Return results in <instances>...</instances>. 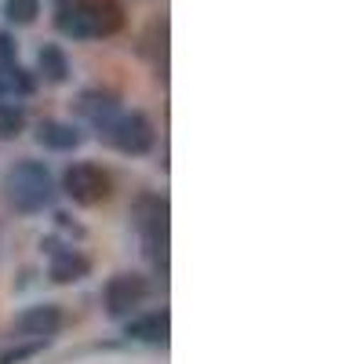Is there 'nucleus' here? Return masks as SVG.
Returning a JSON list of instances; mask_svg holds the SVG:
<instances>
[{
    "label": "nucleus",
    "instance_id": "nucleus-13",
    "mask_svg": "<svg viewBox=\"0 0 364 364\" xmlns=\"http://www.w3.org/2000/svg\"><path fill=\"white\" fill-rule=\"evenodd\" d=\"M26 128V113L15 102H0V139H15Z\"/></svg>",
    "mask_w": 364,
    "mask_h": 364
},
{
    "label": "nucleus",
    "instance_id": "nucleus-3",
    "mask_svg": "<svg viewBox=\"0 0 364 364\" xmlns=\"http://www.w3.org/2000/svg\"><path fill=\"white\" fill-rule=\"evenodd\" d=\"M63 190L66 197H73L77 204H102L113 193V178L109 171H102L99 164H73L63 175Z\"/></svg>",
    "mask_w": 364,
    "mask_h": 364
},
{
    "label": "nucleus",
    "instance_id": "nucleus-9",
    "mask_svg": "<svg viewBox=\"0 0 364 364\" xmlns=\"http://www.w3.org/2000/svg\"><path fill=\"white\" fill-rule=\"evenodd\" d=\"M77 109L91 120V124H95L99 128V135L113 124V117L120 113L117 109V102L109 99V95H99V91H84V95H80V102H77Z\"/></svg>",
    "mask_w": 364,
    "mask_h": 364
},
{
    "label": "nucleus",
    "instance_id": "nucleus-12",
    "mask_svg": "<svg viewBox=\"0 0 364 364\" xmlns=\"http://www.w3.org/2000/svg\"><path fill=\"white\" fill-rule=\"evenodd\" d=\"M41 15V0H4V18L11 26H33Z\"/></svg>",
    "mask_w": 364,
    "mask_h": 364
},
{
    "label": "nucleus",
    "instance_id": "nucleus-11",
    "mask_svg": "<svg viewBox=\"0 0 364 364\" xmlns=\"http://www.w3.org/2000/svg\"><path fill=\"white\" fill-rule=\"evenodd\" d=\"M41 73H44V80H51V84H63V80L70 77V63H66L63 48H55V44L41 48Z\"/></svg>",
    "mask_w": 364,
    "mask_h": 364
},
{
    "label": "nucleus",
    "instance_id": "nucleus-7",
    "mask_svg": "<svg viewBox=\"0 0 364 364\" xmlns=\"http://www.w3.org/2000/svg\"><path fill=\"white\" fill-rule=\"evenodd\" d=\"M48 252H51V281L55 284H77L91 273V262L73 248H58L55 240H48Z\"/></svg>",
    "mask_w": 364,
    "mask_h": 364
},
{
    "label": "nucleus",
    "instance_id": "nucleus-2",
    "mask_svg": "<svg viewBox=\"0 0 364 364\" xmlns=\"http://www.w3.org/2000/svg\"><path fill=\"white\" fill-rule=\"evenodd\" d=\"M4 190H8V200L26 211V215H33V211L48 208L51 197H55V182L48 175V168L41 161H22L8 171L4 178Z\"/></svg>",
    "mask_w": 364,
    "mask_h": 364
},
{
    "label": "nucleus",
    "instance_id": "nucleus-16",
    "mask_svg": "<svg viewBox=\"0 0 364 364\" xmlns=\"http://www.w3.org/2000/svg\"><path fill=\"white\" fill-rule=\"evenodd\" d=\"M63 4H66V0H63Z\"/></svg>",
    "mask_w": 364,
    "mask_h": 364
},
{
    "label": "nucleus",
    "instance_id": "nucleus-1",
    "mask_svg": "<svg viewBox=\"0 0 364 364\" xmlns=\"http://www.w3.org/2000/svg\"><path fill=\"white\" fill-rule=\"evenodd\" d=\"M58 29L66 37H109L120 29V4L117 0H66L55 15Z\"/></svg>",
    "mask_w": 364,
    "mask_h": 364
},
{
    "label": "nucleus",
    "instance_id": "nucleus-10",
    "mask_svg": "<svg viewBox=\"0 0 364 364\" xmlns=\"http://www.w3.org/2000/svg\"><path fill=\"white\" fill-rule=\"evenodd\" d=\"M37 142L48 146V149H58V154H66V149L80 146V132L73 124H63V120H44V124L37 128Z\"/></svg>",
    "mask_w": 364,
    "mask_h": 364
},
{
    "label": "nucleus",
    "instance_id": "nucleus-15",
    "mask_svg": "<svg viewBox=\"0 0 364 364\" xmlns=\"http://www.w3.org/2000/svg\"><path fill=\"white\" fill-rule=\"evenodd\" d=\"M11 63H15V41L0 33V66H11Z\"/></svg>",
    "mask_w": 364,
    "mask_h": 364
},
{
    "label": "nucleus",
    "instance_id": "nucleus-5",
    "mask_svg": "<svg viewBox=\"0 0 364 364\" xmlns=\"http://www.w3.org/2000/svg\"><path fill=\"white\" fill-rule=\"evenodd\" d=\"M149 295V284L139 273H117V277L106 284V310L109 317H128L135 314Z\"/></svg>",
    "mask_w": 364,
    "mask_h": 364
},
{
    "label": "nucleus",
    "instance_id": "nucleus-14",
    "mask_svg": "<svg viewBox=\"0 0 364 364\" xmlns=\"http://www.w3.org/2000/svg\"><path fill=\"white\" fill-rule=\"evenodd\" d=\"M48 343H51V339H29L26 346H11V350L0 353V364H22V360H29V357H37Z\"/></svg>",
    "mask_w": 364,
    "mask_h": 364
},
{
    "label": "nucleus",
    "instance_id": "nucleus-6",
    "mask_svg": "<svg viewBox=\"0 0 364 364\" xmlns=\"http://www.w3.org/2000/svg\"><path fill=\"white\" fill-rule=\"evenodd\" d=\"M58 328H63V310L58 306H33L11 324V336L15 339H51Z\"/></svg>",
    "mask_w": 364,
    "mask_h": 364
},
{
    "label": "nucleus",
    "instance_id": "nucleus-8",
    "mask_svg": "<svg viewBox=\"0 0 364 364\" xmlns=\"http://www.w3.org/2000/svg\"><path fill=\"white\" fill-rule=\"evenodd\" d=\"M168 331H171V317H168L164 310H154V314H142V317L128 321V331H124V336L135 339V343L164 346V343H168Z\"/></svg>",
    "mask_w": 364,
    "mask_h": 364
},
{
    "label": "nucleus",
    "instance_id": "nucleus-4",
    "mask_svg": "<svg viewBox=\"0 0 364 364\" xmlns=\"http://www.w3.org/2000/svg\"><path fill=\"white\" fill-rule=\"evenodd\" d=\"M102 139L113 142L120 154H146L154 146V124H149L146 113H117Z\"/></svg>",
    "mask_w": 364,
    "mask_h": 364
}]
</instances>
